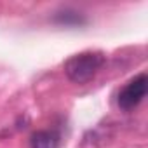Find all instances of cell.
Wrapping results in <instances>:
<instances>
[{
    "label": "cell",
    "mask_w": 148,
    "mask_h": 148,
    "mask_svg": "<svg viewBox=\"0 0 148 148\" xmlns=\"http://www.w3.org/2000/svg\"><path fill=\"white\" fill-rule=\"evenodd\" d=\"M105 63V54L99 51H84L71 56L64 63L66 77L75 84H87L101 70Z\"/></svg>",
    "instance_id": "obj_1"
},
{
    "label": "cell",
    "mask_w": 148,
    "mask_h": 148,
    "mask_svg": "<svg viewBox=\"0 0 148 148\" xmlns=\"http://www.w3.org/2000/svg\"><path fill=\"white\" fill-rule=\"evenodd\" d=\"M148 91V79H146V73H139L138 77L131 79L122 91L119 92V106L122 110H132L136 108L143 98L146 96Z\"/></svg>",
    "instance_id": "obj_2"
},
{
    "label": "cell",
    "mask_w": 148,
    "mask_h": 148,
    "mask_svg": "<svg viewBox=\"0 0 148 148\" xmlns=\"http://www.w3.org/2000/svg\"><path fill=\"white\" fill-rule=\"evenodd\" d=\"M32 148H58L59 136L54 131H37L32 136Z\"/></svg>",
    "instance_id": "obj_3"
}]
</instances>
